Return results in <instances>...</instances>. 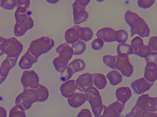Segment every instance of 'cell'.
Masks as SVG:
<instances>
[{
    "instance_id": "cell-1",
    "label": "cell",
    "mask_w": 157,
    "mask_h": 117,
    "mask_svg": "<svg viewBox=\"0 0 157 117\" xmlns=\"http://www.w3.org/2000/svg\"><path fill=\"white\" fill-rule=\"evenodd\" d=\"M23 49V44L16 38L0 37V56L6 54L7 57H18Z\"/></svg>"
},
{
    "instance_id": "cell-2",
    "label": "cell",
    "mask_w": 157,
    "mask_h": 117,
    "mask_svg": "<svg viewBox=\"0 0 157 117\" xmlns=\"http://www.w3.org/2000/svg\"><path fill=\"white\" fill-rule=\"evenodd\" d=\"M86 101H87L95 117H101L105 106L102 104V97L99 91L94 87L91 88L84 93Z\"/></svg>"
},
{
    "instance_id": "cell-3",
    "label": "cell",
    "mask_w": 157,
    "mask_h": 117,
    "mask_svg": "<svg viewBox=\"0 0 157 117\" xmlns=\"http://www.w3.org/2000/svg\"><path fill=\"white\" fill-rule=\"evenodd\" d=\"M55 45L54 40L49 37H41L33 40L30 44L29 51L37 58L48 52Z\"/></svg>"
},
{
    "instance_id": "cell-4",
    "label": "cell",
    "mask_w": 157,
    "mask_h": 117,
    "mask_svg": "<svg viewBox=\"0 0 157 117\" xmlns=\"http://www.w3.org/2000/svg\"><path fill=\"white\" fill-rule=\"evenodd\" d=\"M38 94L34 89L27 88L20 93L16 98L15 104L21 107L25 110L29 109L32 105L37 102Z\"/></svg>"
},
{
    "instance_id": "cell-5",
    "label": "cell",
    "mask_w": 157,
    "mask_h": 117,
    "mask_svg": "<svg viewBox=\"0 0 157 117\" xmlns=\"http://www.w3.org/2000/svg\"><path fill=\"white\" fill-rule=\"evenodd\" d=\"M90 0H76L72 4L74 23L75 25H78L85 22L88 18V13L86 11V7Z\"/></svg>"
},
{
    "instance_id": "cell-6",
    "label": "cell",
    "mask_w": 157,
    "mask_h": 117,
    "mask_svg": "<svg viewBox=\"0 0 157 117\" xmlns=\"http://www.w3.org/2000/svg\"><path fill=\"white\" fill-rule=\"evenodd\" d=\"M135 105L142 111L157 112V97H151L148 94H142L137 99Z\"/></svg>"
},
{
    "instance_id": "cell-7",
    "label": "cell",
    "mask_w": 157,
    "mask_h": 117,
    "mask_svg": "<svg viewBox=\"0 0 157 117\" xmlns=\"http://www.w3.org/2000/svg\"><path fill=\"white\" fill-rule=\"evenodd\" d=\"M131 37L137 34L140 38H146L149 37L150 34V28L146 21L139 16L130 26Z\"/></svg>"
},
{
    "instance_id": "cell-8",
    "label": "cell",
    "mask_w": 157,
    "mask_h": 117,
    "mask_svg": "<svg viewBox=\"0 0 157 117\" xmlns=\"http://www.w3.org/2000/svg\"><path fill=\"white\" fill-rule=\"evenodd\" d=\"M21 83L24 89H35L40 84L39 76L34 70H25L21 77Z\"/></svg>"
},
{
    "instance_id": "cell-9",
    "label": "cell",
    "mask_w": 157,
    "mask_h": 117,
    "mask_svg": "<svg viewBox=\"0 0 157 117\" xmlns=\"http://www.w3.org/2000/svg\"><path fill=\"white\" fill-rule=\"evenodd\" d=\"M133 66L129 62L128 55H117L116 69H117L122 76L129 77L132 76L134 69Z\"/></svg>"
},
{
    "instance_id": "cell-10",
    "label": "cell",
    "mask_w": 157,
    "mask_h": 117,
    "mask_svg": "<svg viewBox=\"0 0 157 117\" xmlns=\"http://www.w3.org/2000/svg\"><path fill=\"white\" fill-rule=\"evenodd\" d=\"M77 89L81 93H85L94 87L91 74L85 73L80 75L76 79Z\"/></svg>"
},
{
    "instance_id": "cell-11",
    "label": "cell",
    "mask_w": 157,
    "mask_h": 117,
    "mask_svg": "<svg viewBox=\"0 0 157 117\" xmlns=\"http://www.w3.org/2000/svg\"><path fill=\"white\" fill-rule=\"evenodd\" d=\"M153 83L147 81L144 77L136 79L131 82V87L134 92L137 95L144 94L153 86Z\"/></svg>"
},
{
    "instance_id": "cell-12",
    "label": "cell",
    "mask_w": 157,
    "mask_h": 117,
    "mask_svg": "<svg viewBox=\"0 0 157 117\" xmlns=\"http://www.w3.org/2000/svg\"><path fill=\"white\" fill-rule=\"evenodd\" d=\"M124 105L117 101L105 106L101 117H120L124 109Z\"/></svg>"
},
{
    "instance_id": "cell-13",
    "label": "cell",
    "mask_w": 157,
    "mask_h": 117,
    "mask_svg": "<svg viewBox=\"0 0 157 117\" xmlns=\"http://www.w3.org/2000/svg\"><path fill=\"white\" fill-rule=\"evenodd\" d=\"M38 58L34 56L29 51L28 49L24 55L21 57L18 63L19 67L24 70H28L31 68L34 63L37 62Z\"/></svg>"
},
{
    "instance_id": "cell-14",
    "label": "cell",
    "mask_w": 157,
    "mask_h": 117,
    "mask_svg": "<svg viewBox=\"0 0 157 117\" xmlns=\"http://www.w3.org/2000/svg\"><path fill=\"white\" fill-rule=\"evenodd\" d=\"M18 57H6L2 61L0 66V75L6 78L9 73V71L15 66Z\"/></svg>"
},
{
    "instance_id": "cell-15",
    "label": "cell",
    "mask_w": 157,
    "mask_h": 117,
    "mask_svg": "<svg viewBox=\"0 0 157 117\" xmlns=\"http://www.w3.org/2000/svg\"><path fill=\"white\" fill-rule=\"evenodd\" d=\"M116 30L109 27L100 29L96 33L98 38L102 40L104 42L110 43L115 41V35Z\"/></svg>"
},
{
    "instance_id": "cell-16",
    "label": "cell",
    "mask_w": 157,
    "mask_h": 117,
    "mask_svg": "<svg viewBox=\"0 0 157 117\" xmlns=\"http://www.w3.org/2000/svg\"><path fill=\"white\" fill-rule=\"evenodd\" d=\"M76 90V80L74 79H71L63 83L59 87V91L61 95L67 99L71 97L75 92Z\"/></svg>"
},
{
    "instance_id": "cell-17",
    "label": "cell",
    "mask_w": 157,
    "mask_h": 117,
    "mask_svg": "<svg viewBox=\"0 0 157 117\" xmlns=\"http://www.w3.org/2000/svg\"><path fill=\"white\" fill-rule=\"evenodd\" d=\"M144 78L147 81L152 83L157 80V64L156 63H147L144 69Z\"/></svg>"
},
{
    "instance_id": "cell-18",
    "label": "cell",
    "mask_w": 157,
    "mask_h": 117,
    "mask_svg": "<svg viewBox=\"0 0 157 117\" xmlns=\"http://www.w3.org/2000/svg\"><path fill=\"white\" fill-rule=\"evenodd\" d=\"M79 25H75L74 26L67 29L64 33V39L67 44H74L79 39L78 30Z\"/></svg>"
},
{
    "instance_id": "cell-19",
    "label": "cell",
    "mask_w": 157,
    "mask_h": 117,
    "mask_svg": "<svg viewBox=\"0 0 157 117\" xmlns=\"http://www.w3.org/2000/svg\"><path fill=\"white\" fill-rule=\"evenodd\" d=\"M115 96L118 102L124 105L131 98L132 92L128 87H119L115 91Z\"/></svg>"
},
{
    "instance_id": "cell-20",
    "label": "cell",
    "mask_w": 157,
    "mask_h": 117,
    "mask_svg": "<svg viewBox=\"0 0 157 117\" xmlns=\"http://www.w3.org/2000/svg\"><path fill=\"white\" fill-rule=\"evenodd\" d=\"M86 102L83 93H74L71 97L67 98L69 105L72 108H78Z\"/></svg>"
},
{
    "instance_id": "cell-21",
    "label": "cell",
    "mask_w": 157,
    "mask_h": 117,
    "mask_svg": "<svg viewBox=\"0 0 157 117\" xmlns=\"http://www.w3.org/2000/svg\"><path fill=\"white\" fill-rule=\"evenodd\" d=\"M91 75L93 85L97 90H103L105 88L107 85V80L105 76L99 73H93Z\"/></svg>"
},
{
    "instance_id": "cell-22",
    "label": "cell",
    "mask_w": 157,
    "mask_h": 117,
    "mask_svg": "<svg viewBox=\"0 0 157 117\" xmlns=\"http://www.w3.org/2000/svg\"><path fill=\"white\" fill-rule=\"evenodd\" d=\"M56 52L58 54L59 57L65 58L68 61H69L73 56L71 47L67 43H64L58 46L56 49Z\"/></svg>"
},
{
    "instance_id": "cell-23",
    "label": "cell",
    "mask_w": 157,
    "mask_h": 117,
    "mask_svg": "<svg viewBox=\"0 0 157 117\" xmlns=\"http://www.w3.org/2000/svg\"><path fill=\"white\" fill-rule=\"evenodd\" d=\"M125 117H157L156 113L142 111L134 105L131 112L128 113Z\"/></svg>"
},
{
    "instance_id": "cell-24",
    "label": "cell",
    "mask_w": 157,
    "mask_h": 117,
    "mask_svg": "<svg viewBox=\"0 0 157 117\" xmlns=\"http://www.w3.org/2000/svg\"><path fill=\"white\" fill-rule=\"evenodd\" d=\"M107 80L113 86H117L120 84L123 80V76L117 70H112L106 75Z\"/></svg>"
},
{
    "instance_id": "cell-25",
    "label": "cell",
    "mask_w": 157,
    "mask_h": 117,
    "mask_svg": "<svg viewBox=\"0 0 157 117\" xmlns=\"http://www.w3.org/2000/svg\"><path fill=\"white\" fill-rule=\"evenodd\" d=\"M79 39L84 42H88L93 37V31L89 27H80L78 30Z\"/></svg>"
},
{
    "instance_id": "cell-26",
    "label": "cell",
    "mask_w": 157,
    "mask_h": 117,
    "mask_svg": "<svg viewBox=\"0 0 157 117\" xmlns=\"http://www.w3.org/2000/svg\"><path fill=\"white\" fill-rule=\"evenodd\" d=\"M69 61L63 57H56L53 60V65L55 69L59 73H62L68 66Z\"/></svg>"
},
{
    "instance_id": "cell-27",
    "label": "cell",
    "mask_w": 157,
    "mask_h": 117,
    "mask_svg": "<svg viewBox=\"0 0 157 117\" xmlns=\"http://www.w3.org/2000/svg\"><path fill=\"white\" fill-rule=\"evenodd\" d=\"M117 55H128L134 54V51L130 44L128 43H119L117 47Z\"/></svg>"
},
{
    "instance_id": "cell-28",
    "label": "cell",
    "mask_w": 157,
    "mask_h": 117,
    "mask_svg": "<svg viewBox=\"0 0 157 117\" xmlns=\"http://www.w3.org/2000/svg\"><path fill=\"white\" fill-rule=\"evenodd\" d=\"M68 66H70L74 73L77 72L82 71L85 69L86 66V63L85 61L80 58H76L71 61L69 64Z\"/></svg>"
},
{
    "instance_id": "cell-29",
    "label": "cell",
    "mask_w": 157,
    "mask_h": 117,
    "mask_svg": "<svg viewBox=\"0 0 157 117\" xmlns=\"http://www.w3.org/2000/svg\"><path fill=\"white\" fill-rule=\"evenodd\" d=\"M38 94L37 102H42L45 101L49 97V91L45 86L39 84L36 88L34 89Z\"/></svg>"
},
{
    "instance_id": "cell-30",
    "label": "cell",
    "mask_w": 157,
    "mask_h": 117,
    "mask_svg": "<svg viewBox=\"0 0 157 117\" xmlns=\"http://www.w3.org/2000/svg\"><path fill=\"white\" fill-rule=\"evenodd\" d=\"M71 49L73 52V55H80L83 54L86 49V45L85 42L82 40H78L71 46Z\"/></svg>"
},
{
    "instance_id": "cell-31",
    "label": "cell",
    "mask_w": 157,
    "mask_h": 117,
    "mask_svg": "<svg viewBox=\"0 0 157 117\" xmlns=\"http://www.w3.org/2000/svg\"><path fill=\"white\" fill-rule=\"evenodd\" d=\"M9 117H26L25 110L20 106L15 105L10 110Z\"/></svg>"
},
{
    "instance_id": "cell-32",
    "label": "cell",
    "mask_w": 157,
    "mask_h": 117,
    "mask_svg": "<svg viewBox=\"0 0 157 117\" xmlns=\"http://www.w3.org/2000/svg\"><path fill=\"white\" fill-rule=\"evenodd\" d=\"M102 61L106 66L113 69V70H116L117 55H104L102 57Z\"/></svg>"
},
{
    "instance_id": "cell-33",
    "label": "cell",
    "mask_w": 157,
    "mask_h": 117,
    "mask_svg": "<svg viewBox=\"0 0 157 117\" xmlns=\"http://www.w3.org/2000/svg\"><path fill=\"white\" fill-rule=\"evenodd\" d=\"M128 38V32L123 29L116 31L115 35V41L118 43H125Z\"/></svg>"
},
{
    "instance_id": "cell-34",
    "label": "cell",
    "mask_w": 157,
    "mask_h": 117,
    "mask_svg": "<svg viewBox=\"0 0 157 117\" xmlns=\"http://www.w3.org/2000/svg\"><path fill=\"white\" fill-rule=\"evenodd\" d=\"M140 16L136 13L133 12L129 10H127L124 13V18L126 23L130 26Z\"/></svg>"
},
{
    "instance_id": "cell-35",
    "label": "cell",
    "mask_w": 157,
    "mask_h": 117,
    "mask_svg": "<svg viewBox=\"0 0 157 117\" xmlns=\"http://www.w3.org/2000/svg\"><path fill=\"white\" fill-rule=\"evenodd\" d=\"M27 30L25 26L21 23H16L13 27V33L17 37H20L24 35Z\"/></svg>"
},
{
    "instance_id": "cell-36",
    "label": "cell",
    "mask_w": 157,
    "mask_h": 117,
    "mask_svg": "<svg viewBox=\"0 0 157 117\" xmlns=\"http://www.w3.org/2000/svg\"><path fill=\"white\" fill-rule=\"evenodd\" d=\"M61 73V74L60 76V80L63 82L69 80L73 76V74H74L72 69L69 66H67L65 68V69Z\"/></svg>"
},
{
    "instance_id": "cell-37",
    "label": "cell",
    "mask_w": 157,
    "mask_h": 117,
    "mask_svg": "<svg viewBox=\"0 0 157 117\" xmlns=\"http://www.w3.org/2000/svg\"><path fill=\"white\" fill-rule=\"evenodd\" d=\"M144 44V41L143 40L139 37H135L134 38H132V40L131 41V46L132 47L133 51H134V54H136V52L137 50L142 46H143Z\"/></svg>"
},
{
    "instance_id": "cell-38",
    "label": "cell",
    "mask_w": 157,
    "mask_h": 117,
    "mask_svg": "<svg viewBox=\"0 0 157 117\" xmlns=\"http://www.w3.org/2000/svg\"><path fill=\"white\" fill-rule=\"evenodd\" d=\"M17 3L16 0H2L0 3V6L7 10H12L17 7Z\"/></svg>"
},
{
    "instance_id": "cell-39",
    "label": "cell",
    "mask_w": 157,
    "mask_h": 117,
    "mask_svg": "<svg viewBox=\"0 0 157 117\" xmlns=\"http://www.w3.org/2000/svg\"><path fill=\"white\" fill-rule=\"evenodd\" d=\"M150 52H151V51L148 47V46L144 44L137 50V51L136 53V55L139 56L140 57L145 58L149 55Z\"/></svg>"
},
{
    "instance_id": "cell-40",
    "label": "cell",
    "mask_w": 157,
    "mask_h": 117,
    "mask_svg": "<svg viewBox=\"0 0 157 117\" xmlns=\"http://www.w3.org/2000/svg\"><path fill=\"white\" fill-rule=\"evenodd\" d=\"M14 16H15L16 23L23 24L28 18L29 15L26 13H21L17 10H15L14 13Z\"/></svg>"
},
{
    "instance_id": "cell-41",
    "label": "cell",
    "mask_w": 157,
    "mask_h": 117,
    "mask_svg": "<svg viewBox=\"0 0 157 117\" xmlns=\"http://www.w3.org/2000/svg\"><path fill=\"white\" fill-rule=\"evenodd\" d=\"M147 46L151 51L157 52V36L150 37Z\"/></svg>"
},
{
    "instance_id": "cell-42",
    "label": "cell",
    "mask_w": 157,
    "mask_h": 117,
    "mask_svg": "<svg viewBox=\"0 0 157 117\" xmlns=\"http://www.w3.org/2000/svg\"><path fill=\"white\" fill-rule=\"evenodd\" d=\"M155 3V0H138V6L142 9H148Z\"/></svg>"
},
{
    "instance_id": "cell-43",
    "label": "cell",
    "mask_w": 157,
    "mask_h": 117,
    "mask_svg": "<svg viewBox=\"0 0 157 117\" xmlns=\"http://www.w3.org/2000/svg\"><path fill=\"white\" fill-rule=\"evenodd\" d=\"M104 41L99 39V38H96L94 39L92 43H91V48L94 51H99L104 46Z\"/></svg>"
},
{
    "instance_id": "cell-44",
    "label": "cell",
    "mask_w": 157,
    "mask_h": 117,
    "mask_svg": "<svg viewBox=\"0 0 157 117\" xmlns=\"http://www.w3.org/2000/svg\"><path fill=\"white\" fill-rule=\"evenodd\" d=\"M17 7H23L28 9L30 6L31 1L29 0H17Z\"/></svg>"
},
{
    "instance_id": "cell-45",
    "label": "cell",
    "mask_w": 157,
    "mask_h": 117,
    "mask_svg": "<svg viewBox=\"0 0 157 117\" xmlns=\"http://www.w3.org/2000/svg\"><path fill=\"white\" fill-rule=\"evenodd\" d=\"M156 58H157V52L151 51L149 55L145 58L146 63L148 62H153L156 63Z\"/></svg>"
},
{
    "instance_id": "cell-46",
    "label": "cell",
    "mask_w": 157,
    "mask_h": 117,
    "mask_svg": "<svg viewBox=\"0 0 157 117\" xmlns=\"http://www.w3.org/2000/svg\"><path fill=\"white\" fill-rule=\"evenodd\" d=\"M76 117H92L91 111L88 108L82 109Z\"/></svg>"
},
{
    "instance_id": "cell-47",
    "label": "cell",
    "mask_w": 157,
    "mask_h": 117,
    "mask_svg": "<svg viewBox=\"0 0 157 117\" xmlns=\"http://www.w3.org/2000/svg\"><path fill=\"white\" fill-rule=\"evenodd\" d=\"M23 24L25 26L27 30H29L34 26V21L33 18L30 16H29L26 21L23 23Z\"/></svg>"
},
{
    "instance_id": "cell-48",
    "label": "cell",
    "mask_w": 157,
    "mask_h": 117,
    "mask_svg": "<svg viewBox=\"0 0 157 117\" xmlns=\"http://www.w3.org/2000/svg\"><path fill=\"white\" fill-rule=\"evenodd\" d=\"M7 113L6 110L4 107L0 106V117H7Z\"/></svg>"
},
{
    "instance_id": "cell-49",
    "label": "cell",
    "mask_w": 157,
    "mask_h": 117,
    "mask_svg": "<svg viewBox=\"0 0 157 117\" xmlns=\"http://www.w3.org/2000/svg\"><path fill=\"white\" fill-rule=\"evenodd\" d=\"M16 10H17V11H18L19 12H21V13H26L27 9H26L25 8H23V7H17Z\"/></svg>"
},
{
    "instance_id": "cell-50",
    "label": "cell",
    "mask_w": 157,
    "mask_h": 117,
    "mask_svg": "<svg viewBox=\"0 0 157 117\" xmlns=\"http://www.w3.org/2000/svg\"><path fill=\"white\" fill-rule=\"evenodd\" d=\"M46 1H47V2H48V3H50V4H56L59 1L58 0H46Z\"/></svg>"
},
{
    "instance_id": "cell-51",
    "label": "cell",
    "mask_w": 157,
    "mask_h": 117,
    "mask_svg": "<svg viewBox=\"0 0 157 117\" xmlns=\"http://www.w3.org/2000/svg\"><path fill=\"white\" fill-rule=\"evenodd\" d=\"M6 78L3 77H2V76L0 75V85H1V84L2 83H3V82L6 80Z\"/></svg>"
},
{
    "instance_id": "cell-52",
    "label": "cell",
    "mask_w": 157,
    "mask_h": 117,
    "mask_svg": "<svg viewBox=\"0 0 157 117\" xmlns=\"http://www.w3.org/2000/svg\"><path fill=\"white\" fill-rule=\"evenodd\" d=\"M156 64H157V58H156Z\"/></svg>"
},
{
    "instance_id": "cell-53",
    "label": "cell",
    "mask_w": 157,
    "mask_h": 117,
    "mask_svg": "<svg viewBox=\"0 0 157 117\" xmlns=\"http://www.w3.org/2000/svg\"><path fill=\"white\" fill-rule=\"evenodd\" d=\"M156 115H157V112H156Z\"/></svg>"
},
{
    "instance_id": "cell-54",
    "label": "cell",
    "mask_w": 157,
    "mask_h": 117,
    "mask_svg": "<svg viewBox=\"0 0 157 117\" xmlns=\"http://www.w3.org/2000/svg\"><path fill=\"white\" fill-rule=\"evenodd\" d=\"M1 1H0V3H1Z\"/></svg>"
},
{
    "instance_id": "cell-55",
    "label": "cell",
    "mask_w": 157,
    "mask_h": 117,
    "mask_svg": "<svg viewBox=\"0 0 157 117\" xmlns=\"http://www.w3.org/2000/svg\"><path fill=\"white\" fill-rule=\"evenodd\" d=\"M0 37H1V36H0Z\"/></svg>"
},
{
    "instance_id": "cell-56",
    "label": "cell",
    "mask_w": 157,
    "mask_h": 117,
    "mask_svg": "<svg viewBox=\"0 0 157 117\" xmlns=\"http://www.w3.org/2000/svg\"><path fill=\"white\" fill-rule=\"evenodd\" d=\"M0 7H1V6H0Z\"/></svg>"
}]
</instances>
